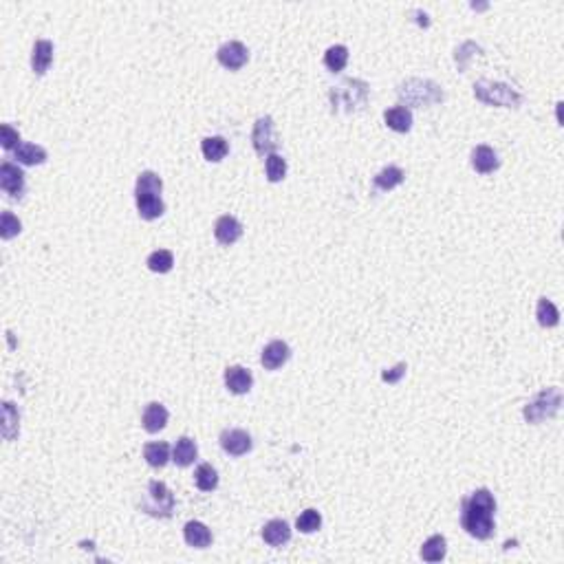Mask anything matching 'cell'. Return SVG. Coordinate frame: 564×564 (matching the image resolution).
Returning a JSON list of instances; mask_svg holds the SVG:
<instances>
[{
	"label": "cell",
	"mask_w": 564,
	"mask_h": 564,
	"mask_svg": "<svg viewBox=\"0 0 564 564\" xmlns=\"http://www.w3.org/2000/svg\"><path fill=\"white\" fill-rule=\"evenodd\" d=\"M263 540L269 545V547H282L291 540V527L287 520H269L265 527H263Z\"/></svg>",
	"instance_id": "9a60e30c"
},
{
	"label": "cell",
	"mask_w": 564,
	"mask_h": 564,
	"mask_svg": "<svg viewBox=\"0 0 564 564\" xmlns=\"http://www.w3.org/2000/svg\"><path fill=\"white\" fill-rule=\"evenodd\" d=\"M22 223L18 221V216H14L11 212H3L0 216V238L3 241H11L14 236L20 234Z\"/></svg>",
	"instance_id": "d6a6232c"
},
{
	"label": "cell",
	"mask_w": 564,
	"mask_h": 564,
	"mask_svg": "<svg viewBox=\"0 0 564 564\" xmlns=\"http://www.w3.org/2000/svg\"><path fill=\"white\" fill-rule=\"evenodd\" d=\"M201 150H203V157L212 161V163H218L225 159V155L229 152V143L223 139V137H205L203 143H201Z\"/></svg>",
	"instance_id": "cb8c5ba5"
},
{
	"label": "cell",
	"mask_w": 564,
	"mask_h": 564,
	"mask_svg": "<svg viewBox=\"0 0 564 564\" xmlns=\"http://www.w3.org/2000/svg\"><path fill=\"white\" fill-rule=\"evenodd\" d=\"M535 318H538V322H540L543 326L551 328V326H555V324L560 322V311H558V306H555L551 300L540 298V300H538Z\"/></svg>",
	"instance_id": "f1b7e54d"
},
{
	"label": "cell",
	"mask_w": 564,
	"mask_h": 564,
	"mask_svg": "<svg viewBox=\"0 0 564 564\" xmlns=\"http://www.w3.org/2000/svg\"><path fill=\"white\" fill-rule=\"evenodd\" d=\"M196 454H198L196 443L190 437H181V439L176 441L174 450H172V460H174L178 468H188V465H192L194 460H196Z\"/></svg>",
	"instance_id": "44dd1931"
},
{
	"label": "cell",
	"mask_w": 564,
	"mask_h": 564,
	"mask_svg": "<svg viewBox=\"0 0 564 564\" xmlns=\"http://www.w3.org/2000/svg\"><path fill=\"white\" fill-rule=\"evenodd\" d=\"M251 143H253V150L258 152L261 157L276 152V148H278V137H276L273 119H271L269 115L256 119V124H253V133H251Z\"/></svg>",
	"instance_id": "ba28073f"
},
{
	"label": "cell",
	"mask_w": 564,
	"mask_h": 564,
	"mask_svg": "<svg viewBox=\"0 0 564 564\" xmlns=\"http://www.w3.org/2000/svg\"><path fill=\"white\" fill-rule=\"evenodd\" d=\"M383 119H386L388 128H393L395 133H408L410 128H413V113L406 106H395V109H388L383 113Z\"/></svg>",
	"instance_id": "7402d4cb"
},
{
	"label": "cell",
	"mask_w": 564,
	"mask_h": 564,
	"mask_svg": "<svg viewBox=\"0 0 564 564\" xmlns=\"http://www.w3.org/2000/svg\"><path fill=\"white\" fill-rule=\"evenodd\" d=\"M496 500L490 490H476L472 496L463 498V507H460V525L463 529L476 538V540H490L494 535L496 523Z\"/></svg>",
	"instance_id": "6da1fadb"
},
{
	"label": "cell",
	"mask_w": 564,
	"mask_h": 564,
	"mask_svg": "<svg viewBox=\"0 0 564 564\" xmlns=\"http://www.w3.org/2000/svg\"><path fill=\"white\" fill-rule=\"evenodd\" d=\"M474 95L476 99L483 101V104H490V106L516 109L523 104V95L516 89H511L507 84H498V82H487V80L476 82Z\"/></svg>",
	"instance_id": "3957f363"
},
{
	"label": "cell",
	"mask_w": 564,
	"mask_h": 564,
	"mask_svg": "<svg viewBox=\"0 0 564 564\" xmlns=\"http://www.w3.org/2000/svg\"><path fill=\"white\" fill-rule=\"evenodd\" d=\"M3 148L5 150H16L20 146V133L16 131V128H11L9 124H3Z\"/></svg>",
	"instance_id": "e575fe53"
},
{
	"label": "cell",
	"mask_w": 564,
	"mask_h": 564,
	"mask_svg": "<svg viewBox=\"0 0 564 564\" xmlns=\"http://www.w3.org/2000/svg\"><path fill=\"white\" fill-rule=\"evenodd\" d=\"M0 188H3L11 198H22L24 194V172L11 163V161H5L0 166Z\"/></svg>",
	"instance_id": "30bf717a"
},
{
	"label": "cell",
	"mask_w": 564,
	"mask_h": 564,
	"mask_svg": "<svg viewBox=\"0 0 564 564\" xmlns=\"http://www.w3.org/2000/svg\"><path fill=\"white\" fill-rule=\"evenodd\" d=\"M183 538H186V543L194 549H205V547L212 545V531L201 520H190L183 527Z\"/></svg>",
	"instance_id": "ac0fdd59"
},
{
	"label": "cell",
	"mask_w": 564,
	"mask_h": 564,
	"mask_svg": "<svg viewBox=\"0 0 564 564\" xmlns=\"http://www.w3.org/2000/svg\"><path fill=\"white\" fill-rule=\"evenodd\" d=\"M161 190H163V181L157 172L146 170L137 176L135 198H137L139 216L143 221H155L166 212V205L161 201Z\"/></svg>",
	"instance_id": "7a4b0ae2"
},
{
	"label": "cell",
	"mask_w": 564,
	"mask_h": 564,
	"mask_svg": "<svg viewBox=\"0 0 564 564\" xmlns=\"http://www.w3.org/2000/svg\"><path fill=\"white\" fill-rule=\"evenodd\" d=\"M253 441L245 430L232 428V430H223L221 432V448L229 454V456H243L251 450Z\"/></svg>",
	"instance_id": "8fae6325"
},
{
	"label": "cell",
	"mask_w": 564,
	"mask_h": 564,
	"mask_svg": "<svg viewBox=\"0 0 564 564\" xmlns=\"http://www.w3.org/2000/svg\"><path fill=\"white\" fill-rule=\"evenodd\" d=\"M168 417H170V415H168L166 406H161V403H157V401H152V403H148V406H146V410H143L141 423H143L146 432L155 434V432H159V430H163V428H166V423H168Z\"/></svg>",
	"instance_id": "e0dca14e"
},
{
	"label": "cell",
	"mask_w": 564,
	"mask_h": 564,
	"mask_svg": "<svg viewBox=\"0 0 564 564\" xmlns=\"http://www.w3.org/2000/svg\"><path fill=\"white\" fill-rule=\"evenodd\" d=\"M397 95L401 101L413 106H432L443 99L441 86L430 80H408L397 89Z\"/></svg>",
	"instance_id": "5b68a950"
},
{
	"label": "cell",
	"mask_w": 564,
	"mask_h": 564,
	"mask_svg": "<svg viewBox=\"0 0 564 564\" xmlns=\"http://www.w3.org/2000/svg\"><path fill=\"white\" fill-rule=\"evenodd\" d=\"M448 553V543H445V538L443 535H432L428 538V540L423 543L421 547V558L425 562H441Z\"/></svg>",
	"instance_id": "484cf974"
},
{
	"label": "cell",
	"mask_w": 564,
	"mask_h": 564,
	"mask_svg": "<svg viewBox=\"0 0 564 564\" xmlns=\"http://www.w3.org/2000/svg\"><path fill=\"white\" fill-rule=\"evenodd\" d=\"M214 236L221 245H234L243 236V225L238 218L225 214L214 225Z\"/></svg>",
	"instance_id": "4fadbf2b"
},
{
	"label": "cell",
	"mask_w": 564,
	"mask_h": 564,
	"mask_svg": "<svg viewBox=\"0 0 564 564\" xmlns=\"http://www.w3.org/2000/svg\"><path fill=\"white\" fill-rule=\"evenodd\" d=\"M403 181V170L397 168V166H388V168H383L381 172H377L375 176V190L379 192H388L393 188H397L399 183Z\"/></svg>",
	"instance_id": "d4e9b609"
},
{
	"label": "cell",
	"mask_w": 564,
	"mask_h": 564,
	"mask_svg": "<svg viewBox=\"0 0 564 564\" xmlns=\"http://www.w3.org/2000/svg\"><path fill=\"white\" fill-rule=\"evenodd\" d=\"M143 458L150 468H163L170 460V445L166 441H155V443H146L143 448Z\"/></svg>",
	"instance_id": "603a6c76"
},
{
	"label": "cell",
	"mask_w": 564,
	"mask_h": 564,
	"mask_svg": "<svg viewBox=\"0 0 564 564\" xmlns=\"http://www.w3.org/2000/svg\"><path fill=\"white\" fill-rule=\"evenodd\" d=\"M146 265H148L150 271H155V273H168L172 269V265H174V256L168 249H157V251H152L148 256Z\"/></svg>",
	"instance_id": "f546056e"
},
{
	"label": "cell",
	"mask_w": 564,
	"mask_h": 564,
	"mask_svg": "<svg viewBox=\"0 0 564 564\" xmlns=\"http://www.w3.org/2000/svg\"><path fill=\"white\" fill-rule=\"evenodd\" d=\"M291 357V348L287 342L282 340H273L269 342L265 348H263V355H261V362L267 371H278L282 364H287V360Z\"/></svg>",
	"instance_id": "7c38bea8"
},
{
	"label": "cell",
	"mask_w": 564,
	"mask_h": 564,
	"mask_svg": "<svg viewBox=\"0 0 564 564\" xmlns=\"http://www.w3.org/2000/svg\"><path fill=\"white\" fill-rule=\"evenodd\" d=\"M498 166H500V161H498V155H496L494 148H490V146H476L472 150V168L478 174H490Z\"/></svg>",
	"instance_id": "2e32d148"
},
{
	"label": "cell",
	"mask_w": 564,
	"mask_h": 564,
	"mask_svg": "<svg viewBox=\"0 0 564 564\" xmlns=\"http://www.w3.org/2000/svg\"><path fill=\"white\" fill-rule=\"evenodd\" d=\"M141 509L150 516L157 518H170L174 511V496L168 490V485L161 480L148 483V503H141Z\"/></svg>",
	"instance_id": "52a82bcc"
},
{
	"label": "cell",
	"mask_w": 564,
	"mask_h": 564,
	"mask_svg": "<svg viewBox=\"0 0 564 564\" xmlns=\"http://www.w3.org/2000/svg\"><path fill=\"white\" fill-rule=\"evenodd\" d=\"M194 483L201 492H212L218 485V474L210 463H201L194 472Z\"/></svg>",
	"instance_id": "83f0119b"
},
{
	"label": "cell",
	"mask_w": 564,
	"mask_h": 564,
	"mask_svg": "<svg viewBox=\"0 0 564 564\" xmlns=\"http://www.w3.org/2000/svg\"><path fill=\"white\" fill-rule=\"evenodd\" d=\"M406 371H408V366H406V362H399L395 368H391V371H383L381 373V379L386 381V383H397L403 375H406Z\"/></svg>",
	"instance_id": "d590c367"
},
{
	"label": "cell",
	"mask_w": 564,
	"mask_h": 564,
	"mask_svg": "<svg viewBox=\"0 0 564 564\" xmlns=\"http://www.w3.org/2000/svg\"><path fill=\"white\" fill-rule=\"evenodd\" d=\"M560 403H562V393L560 388H547L538 395L531 403L525 406V419L529 423H540L545 419H551L558 415L560 410Z\"/></svg>",
	"instance_id": "8992f818"
},
{
	"label": "cell",
	"mask_w": 564,
	"mask_h": 564,
	"mask_svg": "<svg viewBox=\"0 0 564 564\" xmlns=\"http://www.w3.org/2000/svg\"><path fill=\"white\" fill-rule=\"evenodd\" d=\"M216 58H218V62H221L225 69H229V71H238V69H243V66L247 64V60H249V51H247V46H245L243 42L232 40V42H225V44L218 46Z\"/></svg>",
	"instance_id": "9c48e42d"
},
{
	"label": "cell",
	"mask_w": 564,
	"mask_h": 564,
	"mask_svg": "<svg viewBox=\"0 0 564 564\" xmlns=\"http://www.w3.org/2000/svg\"><path fill=\"white\" fill-rule=\"evenodd\" d=\"M225 386L229 393H234V395H245L251 391L253 386V377L247 368L243 366H229L225 371Z\"/></svg>",
	"instance_id": "5bb4252c"
},
{
	"label": "cell",
	"mask_w": 564,
	"mask_h": 564,
	"mask_svg": "<svg viewBox=\"0 0 564 564\" xmlns=\"http://www.w3.org/2000/svg\"><path fill=\"white\" fill-rule=\"evenodd\" d=\"M265 168H267V178H269L271 183L282 181V178H285V174H287V161L282 159L278 152H271V155H267Z\"/></svg>",
	"instance_id": "4dcf8cb0"
},
{
	"label": "cell",
	"mask_w": 564,
	"mask_h": 564,
	"mask_svg": "<svg viewBox=\"0 0 564 564\" xmlns=\"http://www.w3.org/2000/svg\"><path fill=\"white\" fill-rule=\"evenodd\" d=\"M3 408H5V428H3V434H5L7 441H11L16 434H18V413H16V408H14L11 401H5Z\"/></svg>",
	"instance_id": "836d02e7"
},
{
	"label": "cell",
	"mask_w": 564,
	"mask_h": 564,
	"mask_svg": "<svg viewBox=\"0 0 564 564\" xmlns=\"http://www.w3.org/2000/svg\"><path fill=\"white\" fill-rule=\"evenodd\" d=\"M14 159L22 166H40L46 161V150L36 143H20L14 150Z\"/></svg>",
	"instance_id": "ffe728a7"
},
{
	"label": "cell",
	"mask_w": 564,
	"mask_h": 564,
	"mask_svg": "<svg viewBox=\"0 0 564 564\" xmlns=\"http://www.w3.org/2000/svg\"><path fill=\"white\" fill-rule=\"evenodd\" d=\"M333 111H360L368 101V84L362 80H344L331 91Z\"/></svg>",
	"instance_id": "277c9868"
},
{
	"label": "cell",
	"mask_w": 564,
	"mask_h": 564,
	"mask_svg": "<svg viewBox=\"0 0 564 564\" xmlns=\"http://www.w3.org/2000/svg\"><path fill=\"white\" fill-rule=\"evenodd\" d=\"M54 62V42L49 40H38L31 51V69L38 75H44Z\"/></svg>",
	"instance_id": "d6986e66"
},
{
	"label": "cell",
	"mask_w": 564,
	"mask_h": 564,
	"mask_svg": "<svg viewBox=\"0 0 564 564\" xmlns=\"http://www.w3.org/2000/svg\"><path fill=\"white\" fill-rule=\"evenodd\" d=\"M348 62V49L344 44H333L324 54V66L333 73H340Z\"/></svg>",
	"instance_id": "4316f807"
},
{
	"label": "cell",
	"mask_w": 564,
	"mask_h": 564,
	"mask_svg": "<svg viewBox=\"0 0 564 564\" xmlns=\"http://www.w3.org/2000/svg\"><path fill=\"white\" fill-rule=\"evenodd\" d=\"M296 527L302 533H313V531H318L322 527L320 511L318 509H306V511H302V514L298 516V520H296Z\"/></svg>",
	"instance_id": "1f68e13d"
}]
</instances>
